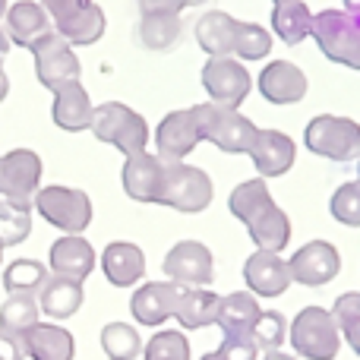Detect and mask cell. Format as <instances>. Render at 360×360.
Masks as SVG:
<instances>
[{
  "label": "cell",
  "instance_id": "obj_41",
  "mask_svg": "<svg viewBox=\"0 0 360 360\" xmlns=\"http://www.w3.org/2000/svg\"><path fill=\"white\" fill-rule=\"evenodd\" d=\"M0 360H25V345L19 332L0 329Z\"/></svg>",
  "mask_w": 360,
  "mask_h": 360
},
{
  "label": "cell",
  "instance_id": "obj_43",
  "mask_svg": "<svg viewBox=\"0 0 360 360\" xmlns=\"http://www.w3.org/2000/svg\"><path fill=\"white\" fill-rule=\"evenodd\" d=\"M38 4H41L44 10H48V16L57 22V19H63V16H67V13L73 10V6L79 4V0H38Z\"/></svg>",
  "mask_w": 360,
  "mask_h": 360
},
{
  "label": "cell",
  "instance_id": "obj_47",
  "mask_svg": "<svg viewBox=\"0 0 360 360\" xmlns=\"http://www.w3.org/2000/svg\"><path fill=\"white\" fill-rule=\"evenodd\" d=\"M6 92H10V79H6V73L0 70V101L6 98Z\"/></svg>",
  "mask_w": 360,
  "mask_h": 360
},
{
  "label": "cell",
  "instance_id": "obj_33",
  "mask_svg": "<svg viewBox=\"0 0 360 360\" xmlns=\"http://www.w3.org/2000/svg\"><path fill=\"white\" fill-rule=\"evenodd\" d=\"M41 307H38L35 294H6V300L0 304V329H10L22 335L25 329L38 323Z\"/></svg>",
  "mask_w": 360,
  "mask_h": 360
},
{
  "label": "cell",
  "instance_id": "obj_18",
  "mask_svg": "<svg viewBox=\"0 0 360 360\" xmlns=\"http://www.w3.org/2000/svg\"><path fill=\"white\" fill-rule=\"evenodd\" d=\"M243 281L256 297H281L291 288V269L278 253L269 250H256L247 262H243Z\"/></svg>",
  "mask_w": 360,
  "mask_h": 360
},
{
  "label": "cell",
  "instance_id": "obj_42",
  "mask_svg": "<svg viewBox=\"0 0 360 360\" xmlns=\"http://www.w3.org/2000/svg\"><path fill=\"white\" fill-rule=\"evenodd\" d=\"M186 0H139L143 16H155V13H168V16H180V10H186Z\"/></svg>",
  "mask_w": 360,
  "mask_h": 360
},
{
  "label": "cell",
  "instance_id": "obj_30",
  "mask_svg": "<svg viewBox=\"0 0 360 360\" xmlns=\"http://www.w3.org/2000/svg\"><path fill=\"white\" fill-rule=\"evenodd\" d=\"M218 307H221V297L212 294L209 288H186L177 307L180 329L193 332V329H205V326L218 323Z\"/></svg>",
  "mask_w": 360,
  "mask_h": 360
},
{
  "label": "cell",
  "instance_id": "obj_11",
  "mask_svg": "<svg viewBox=\"0 0 360 360\" xmlns=\"http://www.w3.org/2000/svg\"><path fill=\"white\" fill-rule=\"evenodd\" d=\"M202 89L215 105L240 108L253 89V76L237 57H209L202 67Z\"/></svg>",
  "mask_w": 360,
  "mask_h": 360
},
{
  "label": "cell",
  "instance_id": "obj_45",
  "mask_svg": "<svg viewBox=\"0 0 360 360\" xmlns=\"http://www.w3.org/2000/svg\"><path fill=\"white\" fill-rule=\"evenodd\" d=\"M345 4V13L348 16H360V0H342Z\"/></svg>",
  "mask_w": 360,
  "mask_h": 360
},
{
  "label": "cell",
  "instance_id": "obj_20",
  "mask_svg": "<svg viewBox=\"0 0 360 360\" xmlns=\"http://www.w3.org/2000/svg\"><path fill=\"white\" fill-rule=\"evenodd\" d=\"M48 269L60 278L86 281L95 269V250L82 234H63L51 243L48 250Z\"/></svg>",
  "mask_w": 360,
  "mask_h": 360
},
{
  "label": "cell",
  "instance_id": "obj_8",
  "mask_svg": "<svg viewBox=\"0 0 360 360\" xmlns=\"http://www.w3.org/2000/svg\"><path fill=\"white\" fill-rule=\"evenodd\" d=\"M313 38L332 63L360 70V16L345 10H323L313 16Z\"/></svg>",
  "mask_w": 360,
  "mask_h": 360
},
{
  "label": "cell",
  "instance_id": "obj_31",
  "mask_svg": "<svg viewBox=\"0 0 360 360\" xmlns=\"http://www.w3.org/2000/svg\"><path fill=\"white\" fill-rule=\"evenodd\" d=\"M32 202L0 196V247H16L32 234Z\"/></svg>",
  "mask_w": 360,
  "mask_h": 360
},
{
  "label": "cell",
  "instance_id": "obj_40",
  "mask_svg": "<svg viewBox=\"0 0 360 360\" xmlns=\"http://www.w3.org/2000/svg\"><path fill=\"white\" fill-rule=\"evenodd\" d=\"M218 351L224 360H256V354H259V348L250 335H224Z\"/></svg>",
  "mask_w": 360,
  "mask_h": 360
},
{
  "label": "cell",
  "instance_id": "obj_2",
  "mask_svg": "<svg viewBox=\"0 0 360 360\" xmlns=\"http://www.w3.org/2000/svg\"><path fill=\"white\" fill-rule=\"evenodd\" d=\"M196 41L209 57H237V60H262L272 51L269 29L256 22L228 16L224 10H209L196 19Z\"/></svg>",
  "mask_w": 360,
  "mask_h": 360
},
{
  "label": "cell",
  "instance_id": "obj_4",
  "mask_svg": "<svg viewBox=\"0 0 360 360\" xmlns=\"http://www.w3.org/2000/svg\"><path fill=\"white\" fill-rule=\"evenodd\" d=\"M288 338H291L294 351L307 360H335L342 348V329L332 310L326 307H307L294 316L288 326Z\"/></svg>",
  "mask_w": 360,
  "mask_h": 360
},
{
  "label": "cell",
  "instance_id": "obj_38",
  "mask_svg": "<svg viewBox=\"0 0 360 360\" xmlns=\"http://www.w3.org/2000/svg\"><path fill=\"white\" fill-rule=\"evenodd\" d=\"M250 338L256 342V348L259 351H278L281 342L288 338V319L281 316L278 310H262L259 319L253 323Z\"/></svg>",
  "mask_w": 360,
  "mask_h": 360
},
{
  "label": "cell",
  "instance_id": "obj_27",
  "mask_svg": "<svg viewBox=\"0 0 360 360\" xmlns=\"http://www.w3.org/2000/svg\"><path fill=\"white\" fill-rule=\"evenodd\" d=\"M82 300H86V294H82V281L60 278V275L48 278L44 288L38 291V307H41V313H48L51 319L76 316L79 307H82Z\"/></svg>",
  "mask_w": 360,
  "mask_h": 360
},
{
  "label": "cell",
  "instance_id": "obj_6",
  "mask_svg": "<svg viewBox=\"0 0 360 360\" xmlns=\"http://www.w3.org/2000/svg\"><path fill=\"white\" fill-rule=\"evenodd\" d=\"M212 196H215V186H212V177L202 168H193V165L184 162H165L155 205H168V209L196 215V212L209 209Z\"/></svg>",
  "mask_w": 360,
  "mask_h": 360
},
{
  "label": "cell",
  "instance_id": "obj_51",
  "mask_svg": "<svg viewBox=\"0 0 360 360\" xmlns=\"http://www.w3.org/2000/svg\"><path fill=\"white\" fill-rule=\"evenodd\" d=\"M0 259H4V247H0Z\"/></svg>",
  "mask_w": 360,
  "mask_h": 360
},
{
  "label": "cell",
  "instance_id": "obj_5",
  "mask_svg": "<svg viewBox=\"0 0 360 360\" xmlns=\"http://www.w3.org/2000/svg\"><path fill=\"white\" fill-rule=\"evenodd\" d=\"M193 114H196V124H199V136L205 143L218 146L221 152H250L256 139V130L259 127L253 124L250 117H243L237 108H224L215 105V101H205V105H193Z\"/></svg>",
  "mask_w": 360,
  "mask_h": 360
},
{
  "label": "cell",
  "instance_id": "obj_37",
  "mask_svg": "<svg viewBox=\"0 0 360 360\" xmlns=\"http://www.w3.org/2000/svg\"><path fill=\"white\" fill-rule=\"evenodd\" d=\"M329 212L345 228H360V180H348L332 193Z\"/></svg>",
  "mask_w": 360,
  "mask_h": 360
},
{
  "label": "cell",
  "instance_id": "obj_26",
  "mask_svg": "<svg viewBox=\"0 0 360 360\" xmlns=\"http://www.w3.org/2000/svg\"><path fill=\"white\" fill-rule=\"evenodd\" d=\"M22 345L29 360H73L76 354L73 335L54 323H35L32 329H25Z\"/></svg>",
  "mask_w": 360,
  "mask_h": 360
},
{
  "label": "cell",
  "instance_id": "obj_46",
  "mask_svg": "<svg viewBox=\"0 0 360 360\" xmlns=\"http://www.w3.org/2000/svg\"><path fill=\"white\" fill-rule=\"evenodd\" d=\"M262 360H294V357L285 354V351L278 348V351H266V357H262Z\"/></svg>",
  "mask_w": 360,
  "mask_h": 360
},
{
  "label": "cell",
  "instance_id": "obj_28",
  "mask_svg": "<svg viewBox=\"0 0 360 360\" xmlns=\"http://www.w3.org/2000/svg\"><path fill=\"white\" fill-rule=\"evenodd\" d=\"M259 313H262V307L253 291H234V294H228V297H221L215 326L224 335H250L253 323L259 319Z\"/></svg>",
  "mask_w": 360,
  "mask_h": 360
},
{
  "label": "cell",
  "instance_id": "obj_35",
  "mask_svg": "<svg viewBox=\"0 0 360 360\" xmlns=\"http://www.w3.org/2000/svg\"><path fill=\"white\" fill-rule=\"evenodd\" d=\"M48 281V269L35 259H16L4 269L6 294H38Z\"/></svg>",
  "mask_w": 360,
  "mask_h": 360
},
{
  "label": "cell",
  "instance_id": "obj_39",
  "mask_svg": "<svg viewBox=\"0 0 360 360\" xmlns=\"http://www.w3.org/2000/svg\"><path fill=\"white\" fill-rule=\"evenodd\" d=\"M332 313H335L338 319V329H342L345 342L354 348V354L360 357V294L357 291H348L342 294V297L335 300V307H332Z\"/></svg>",
  "mask_w": 360,
  "mask_h": 360
},
{
  "label": "cell",
  "instance_id": "obj_7",
  "mask_svg": "<svg viewBox=\"0 0 360 360\" xmlns=\"http://www.w3.org/2000/svg\"><path fill=\"white\" fill-rule=\"evenodd\" d=\"M304 146L329 162H357L360 158V124L338 114H319L307 124Z\"/></svg>",
  "mask_w": 360,
  "mask_h": 360
},
{
  "label": "cell",
  "instance_id": "obj_50",
  "mask_svg": "<svg viewBox=\"0 0 360 360\" xmlns=\"http://www.w3.org/2000/svg\"><path fill=\"white\" fill-rule=\"evenodd\" d=\"M186 4H190V6H199V4H205V0H186Z\"/></svg>",
  "mask_w": 360,
  "mask_h": 360
},
{
  "label": "cell",
  "instance_id": "obj_23",
  "mask_svg": "<svg viewBox=\"0 0 360 360\" xmlns=\"http://www.w3.org/2000/svg\"><path fill=\"white\" fill-rule=\"evenodd\" d=\"M101 272L114 288H133L146 278V256L136 243L114 240L101 253Z\"/></svg>",
  "mask_w": 360,
  "mask_h": 360
},
{
  "label": "cell",
  "instance_id": "obj_9",
  "mask_svg": "<svg viewBox=\"0 0 360 360\" xmlns=\"http://www.w3.org/2000/svg\"><path fill=\"white\" fill-rule=\"evenodd\" d=\"M38 215L48 224H54L63 234H82L92 224V199L86 190H73V186H41L32 199Z\"/></svg>",
  "mask_w": 360,
  "mask_h": 360
},
{
  "label": "cell",
  "instance_id": "obj_52",
  "mask_svg": "<svg viewBox=\"0 0 360 360\" xmlns=\"http://www.w3.org/2000/svg\"><path fill=\"white\" fill-rule=\"evenodd\" d=\"M272 4H281V0H272Z\"/></svg>",
  "mask_w": 360,
  "mask_h": 360
},
{
  "label": "cell",
  "instance_id": "obj_53",
  "mask_svg": "<svg viewBox=\"0 0 360 360\" xmlns=\"http://www.w3.org/2000/svg\"><path fill=\"white\" fill-rule=\"evenodd\" d=\"M357 168H360V158H357Z\"/></svg>",
  "mask_w": 360,
  "mask_h": 360
},
{
  "label": "cell",
  "instance_id": "obj_21",
  "mask_svg": "<svg viewBox=\"0 0 360 360\" xmlns=\"http://www.w3.org/2000/svg\"><path fill=\"white\" fill-rule=\"evenodd\" d=\"M6 38H10L13 44H19V48H35L38 41H41L44 35H51V16L48 10H44L41 4H35V0H19V4H13L10 10H6Z\"/></svg>",
  "mask_w": 360,
  "mask_h": 360
},
{
  "label": "cell",
  "instance_id": "obj_17",
  "mask_svg": "<svg viewBox=\"0 0 360 360\" xmlns=\"http://www.w3.org/2000/svg\"><path fill=\"white\" fill-rule=\"evenodd\" d=\"M256 89L259 95L269 101V105H297V101L307 98V89H310V79L307 73L291 60H272L256 79Z\"/></svg>",
  "mask_w": 360,
  "mask_h": 360
},
{
  "label": "cell",
  "instance_id": "obj_24",
  "mask_svg": "<svg viewBox=\"0 0 360 360\" xmlns=\"http://www.w3.org/2000/svg\"><path fill=\"white\" fill-rule=\"evenodd\" d=\"M51 117L67 133H79V130L92 127L95 105H92V98H89V92L82 89V82H70V86L57 89L54 105H51Z\"/></svg>",
  "mask_w": 360,
  "mask_h": 360
},
{
  "label": "cell",
  "instance_id": "obj_19",
  "mask_svg": "<svg viewBox=\"0 0 360 360\" xmlns=\"http://www.w3.org/2000/svg\"><path fill=\"white\" fill-rule=\"evenodd\" d=\"M294 139L281 130H256V139L250 146V162L256 165V174L259 177H281L291 171L294 165Z\"/></svg>",
  "mask_w": 360,
  "mask_h": 360
},
{
  "label": "cell",
  "instance_id": "obj_22",
  "mask_svg": "<svg viewBox=\"0 0 360 360\" xmlns=\"http://www.w3.org/2000/svg\"><path fill=\"white\" fill-rule=\"evenodd\" d=\"M165 174V162L152 152H139V155L127 158L124 171H120V184L124 193L136 202H155L158 199V186H162Z\"/></svg>",
  "mask_w": 360,
  "mask_h": 360
},
{
  "label": "cell",
  "instance_id": "obj_48",
  "mask_svg": "<svg viewBox=\"0 0 360 360\" xmlns=\"http://www.w3.org/2000/svg\"><path fill=\"white\" fill-rule=\"evenodd\" d=\"M199 360H224V357H221V351H212V354H205V357H199Z\"/></svg>",
  "mask_w": 360,
  "mask_h": 360
},
{
  "label": "cell",
  "instance_id": "obj_29",
  "mask_svg": "<svg viewBox=\"0 0 360 360\" xmlns=\"http://www.w3.org/2000/svg\"><path fill=\"white\" fill-rule=\"evenodd\" d=\"M272 29L285 44H300L313 35V13L304 0H281L272 6Z\"/></svg>",
  "mask_w": 360,
  "mask_h": 360
},
{
  "label": "cell",
  "instance_id": "obj_34",
  "mask_svg": "<svg viewBox=\"0 0 360 360\" xmlns=\"http://www.w3.org/2000/svg\"><path fill=\"white\" fill-rule=\"evenodd\" d=\"M101 348L111 360H136L146 345L130 323H108L101 329Z\"/></svg>",
  "mask_w": 360,
  "mask_h": 360
},
{
  "label": "cell",
  "instance_id": "obj_49",
  "mask_svg": "<svg viewBox=\"0 0 360 360\" xmlns=\"http://www.w3.org/2000/svg\"><path fill=\"white\" fill-rule=\"evenodd\" d=\"M6 10H10V4H6V0H0V19L6 16Z\"/></svg>",
  "mask_w": 360,
  "mask_h": 360
},
{
  "label": "cell",
  "instance_id": "obj_36",
  "mask_svg": "<svg viewBox=\"0 0 360 360\" xmlns=\"http://www.w3.org/2000/svg\"><path fill=\"white\" fill-rule=\"evenodd\" d=\"M143 360H190V342L180 329H165L146 342Z\"/></svg>",
  "mask_w": 360,
  "mask_h": 360
},
{
  "label": "cell",
  "instance_id": "obj_13",
  "mask_svg": "<svg viewBox=\"0 0 360 360\" xmlns=\"http://www.w3.org/2000/svg\"><path fill=\"white\" fill-rule=\"evenodd\" d=\"M41 190V158L32 149H13L0 155V196L32 202Z\"/></svg>",
  "mask_w": 360,
  "mask_h": 360
},
{
  "label": "cell",
  "instance_id": "obj_44",
  "mask_svg": "<svg viewBox=\"0 0 360 360\" xmlns=\"http://www.w3.org/2000/svg\"><path fill=\"white\" fill-rule=\"evenodd\" d=\"M6 54H10V38H6V32L0 29V70H4V60Z\"/></svg>",
  "mask_w": 360,
  "mask_h": 360
},
{
  "label": "cell",
  "instance_id": "obj_15",
  "mask_svg": "<svg viewBox=\"0 0 360 360\" xmlns=\"http://www.w3.org/2000/svg\"><path fill=\"white\" fill-rule=\"evenodd\" d=\"M184 291L186 288L177 285V281H149V285L136 288V294L130 300L133 319L139 326H146V329H155V326L168 323L171 316H177Z\"/></svg>",
  "mask_w": 360,
  "mask_h": 360
},
{
  "label": "cell",
  "instance_id": "obj_16",
  "mask_svg": "<svg viewBox=\"0 0 360 360\" xmlns=\"http://www.w3.org/2000/svg\"><path fill=\"white\" fill-rule=\"evenodd\" d=\"M199 143H202V136H199V124L193 108L171 111L155 127V155L162 162H184Z\"/></svg>",
  "mask_w": 360,
  "mask_h": 360
},
{
  "label": "cell",
  "instance_id": "obj_3",
  "mask_svg": "<svg viewBox=\"0 0 360 360\" xmlns=\"http://www.w3.org/2000/svg\"><path fill=\"white\" fill-rule=\"evenodd\" d=\"M89 130L95 133V139L120 149L127 158L146 152V146H149V124H146V117L136 114L133 108L120 105V101L95 105V117Z\"/></svg>",
  "mask_w": 360,
  "mask_h": 360
},
{
  "label": "cell",
  "instance_id": "obj_25",
  "mask_svg": "<svg viewBox=\"0 0 360 360\" xmlns=\"http://www.w3.org/2000/svg\"><path fill=\"white\" fill-rule=\"evenodd\" d=\"M105 29H108L105 13H101V6L95 4V0H79V4H76L67 16L54 22L57 35L67 38L70 44H79V48L95 44L101 35H105Z\"/></svg>",
  "mask_w": 360,
  "mask_h": 360
},
{
  "label": "cell",
  "instance_id": "obj_14",
  "mask_svg": "<svg viewBox=\"0 0 360 360\" xmlns=\"http://www.w3.org/2000/svg\"><path fill=\"white\" fill-rule=\"evenodd\" d=\"M291 278L304 288H323L342 272V256L329 240H310L288 259Z\"/></svg>",
  "mask_w": 360,
  "mask_h": 360
},
{
  "label": "cell",
  "instance_id": "obj_10",
  "mask_svg": "<svg viewBox=\"0 0 360 360\" xmlns=\"http://www.w3.org/2000/svg\"><path fill=\"white\" fill-rule=\"evenodd\" d=\"M32 57H35V76L48 92H57V89L70 86V82L82 79V63L76 57L73 44L67 38H60L57 32L44 35L41 41L32 48Z\"/></svg>",
  "mask_w": 360,
  "mask_h": 360
},
{
  "label": "cell",
  "instance_id": "obj_1",
  "mask_svg": "<svg viewBox=\"0 0 360 360\" xmlns=\"http://www.w3.org/2000/svg\"><path fill=\"white\" fill-rule=\"evenodd\" d=\"M228 209L231 215L247 224L256 250L281 253L288 247V240H291V218L275 205L266 177H253L237 184L228 196Z\"/></svg>",
  "mask_w": 360,
  "mask_h": 360
},
{
  "label": "cell",
  "instance_id": "obj_32",
  "mask_svg": "<svg viewBox=\"0 0 360 360\" xmlns=\"http://www.w3.org/2000/svg\"><path fill=\"white\" fill-rule=\"evenodd\" d=\"M180 38V16L155 13V16L139 19V41L146 51H168L174 48Z\"/></svg>",
  "mask_w": 360,
  "mask_h": 360
},
{
  "label": "cell",
  "instance_id": "obj_12",
  "mask_svg": "<svg viewBox=\"0 0 360 360\" xmlns=\"http://www.w3.org/2000/svg\"><path fill=\"white\" fill-rule=\"evenodd\" d=\"M165 275L184 288H205L215 275V256L199 240H180L165 256Z\"/></svg>",
  "mask_w": 360,
  "mask_h": 360
}]
</instances>
